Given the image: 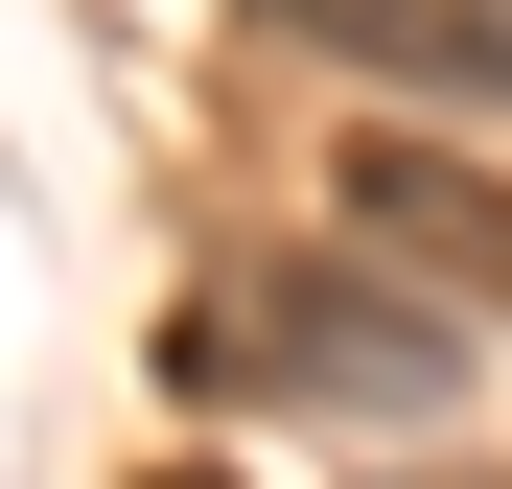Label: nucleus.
<instances>
[{"label": "nucleus", "instance_id": "nucleus-5", "mask_svg": "<svg viewBox=\"0 0 512 489\" xmlns=\"http://www.w3.org/2000/svg\"><path fill=\"white\" fill-rule=\"evenodd\" d=\"M466 489H489V466H466Z\"/></svg>", "mask_w": 512, "mask_h": 489}, {"label": "nucleus", "instance_id": "nucleus-2", "mask_svg": "<svg viewBox=\"0 0 512 489\" xmlns=\"http://www.w3.org/2000/svg\"><path fill=\"white\" fill-rule=\"evenodd\" d=\"M350 233H373V280L512 326V163H466V140H350Z\"/></svg>", "mask_w": 512, "mask_h": 489}, {"label": "nucleus", "instance_id": "nucleus-3", "mask_svg": "<svg viewBox=\"0 0 512 489\" xmlns=\"http://www.w3.org/2000/svg\"><path fill=\"white\" fill-rule=\"evenodd\" d=\"M280 24L373 94H512V0H280Z\"/></svg>", "mask_w": 512, "mask_h": 489}, {"label": "nucleus", "instance_id": "nucleus-1", "mask_svg": "<svg viewBox=\"0 0 512 489\" xmlns=\"http://www.w3.org/2000/svg\"><path fill=\"white\" fill-rule=\"evenodd\" d=\"M187 373H233V396H303V420H443L466 396V326L419 303V280H373V257H256V280H210V326H187Z\"/></svg>", "mask_w": 512, "mask_h": 489}, {"label": "nucleus", "instance_id": "nucleus-4", "mask_svg": "<svg viewBox=\"0 0 512 489\" xmlns=\"http://www.w3.org/2000/svg\"><path fill=\"white\" fill-rule=\"evenodd\" d=\"M140 489H256V466H140Z\"/></svg>", "mask_w": 512, "mask_h": 489}]
</instances>
